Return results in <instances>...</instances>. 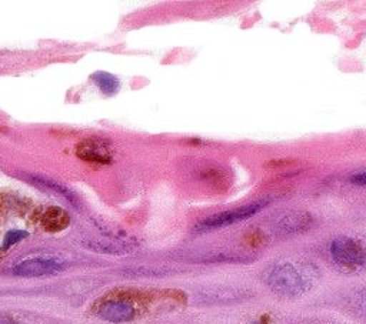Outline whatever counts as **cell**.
I'll return each instance as SVG.
<instances>
[{
  "instance_id": "13",
  "label": "cell",
  "mask_w": 366,
  "mask_h": 324,
  "mask_svg": "<svg viewBox=\"0 0 366 324\" xmlns=\"http://www.w3.org/2000/svg\"><path fill=\"white\" fill-rule=\"evenodd\" d=\"M350 181L353 184H357V186H363L366 187V171H360V173H356L350 177Z\"/></svg>"
},
{
  "instance_id": "2",
  "label": "cell",
  "mask_w": 366,
  "mask_h": 324,
  "mask_svg": "<svg viewBox=\"0 0 366 324\" xmlns=\"http://www.w3.org/2000/svg\"><path fill=\"white\" fill-rule=\"evenodd\" d=\"M267 204V200L264 201H256L243 207H237L233 210H227V211H222L219 214L210 216L207 218H204L203 221H200L196 226V231H210L214 228H220V227H226L230 224H234L237 221H243L252 216H254L256 213H259L264 206Z\"/></svg>"
},
{
  "instance_id": "3",
  "label": "cell",
  "mask_w": 366,
  "mask_h": 324,
  "mask_svg": "<svg viewBox=\"0 0 366 324\" xmlns=\"http://www.w3.org/2000/svg\"><path fill=\"white\" fill-rule=\"evenodd\" d=\"M333 260L345 267H360L366 264V250L350 237H339L330 243Z\"/></svg>"
},
{
  "instance_id": "7",
  "label": "cell",
  "mask_w": 366,
  "mask_h": 324,
  "mask_svg": "<svg viewBox=\"0 0 366 324\" xmlns=\"http://www.w3.org/2000/svg\"><path fill=\"white\" fill-rule=\"evenodd\" d=\"M41 224L47 231H60L69 224V216L59 207H50L44 211Z\"/></svg>"
},
{
  "instance_id": "5",
  "label": "cell",
  "mask_w": 366,
  "mask_h": 324,
  "mask_svg": "<svg viewBox=\"0 0 366 324\" xmlns=\"http://www.w3.org/2000/svg\"><path fill=\"white\" fill-rule=\"evenodd\" d=\"M76 154L86 161L92 163H109L112 160L110 144L102 138H86L79 143L76 148Z\"/></svg>"
},
{
  "instance_id": "14",
  "label": "cell",
  "mask_w": 366,
  "mask_h": 324,
  "mask_svg": "<svg viewBox=\"0 0 366 324\" xmlns=\"http://www.w3.org/2000/svg\"><path fill=\"white\" fill-rule=\"evenodd\" d=\"M0 324H20L19 321L13 320L11 317H4V315H0Z\"/></svg>"
},
{
  "instance_id": "10",
  "label": "cell",
  "mask_w": 366,
  "mask_h": 324,
  "mask_svg": "<svg viewBox=\"0 0 366 324\" xmlns=\"http://www.w3.org/2000/svg\"><path fill=\"white\" fill-rule=\"evenodd\" d=\"M87 245L96 251H100V253H109V254H123V253H127L130 251L133 247L130 244H126V243H106V241H93V243H87Z\"/></svg>"
},
{
  "instance_id": "8",
  "label": "cell",
  "mask_w": 366,
  "mask_h": 324,
  "mask_svg": "<svg viewBox=\"0 0 366 324\" xmlns=\"http://www.w3.org/2000/svg\"><path fill=\"white\" fill-rule=\"evenodd\" d=\"M27 181H30L31 184L37 186V187H43V188H49L53 190L64 197H67L73 204L76 203V196L63 184L51 180V178H46V177H40V176H33V174H27Z\"/></svg>"
},
{
  "instance_id": "1",
  "label": "cell",
  "mask_w": 366,
  "mask_h": 324,
  "mask_svg": "<svg viewBox=\"0 0 366 324\" xmlns=\"http://www.w3.org/2000/svg\"><path fill=\"white\" fill-rule=\"evenodd\" d=\"M267 283L273 291L287 297H295L305 290V281L292 264L276 265L270 271Z\"/></svg>"
},
{
  "instance_id": "12",
  "label": "cell",
  "mask_w": 366,
  "mask_h": 324,
  "mask_svg": "<svg viewBox=\"0 0 366 324\" xmlns=\"http://www.w3.org/2000/svg\"><path fill=\"white\" fill-rule=\"evenodd\" d=\"M26 237H27V233H26V231H23V230H11V231H9V233L6 234L1 248H3V250H4V248H10L11 245H14L16 243H19L20 240H23V238H26Z\"/></svg>"
},
{
  "instance_id": "9",
  "label": "cell",
  "mask_w": 366,
  "mask_h": 324,
  "mask_svg": "<svg viewBox=\"0 0 366 324\" xmlns=\"http://www.w3.org/2000/svg\"><path fill=\"white\" fill-rule=\"evenodd\" d=\"M312 223L310 216L299 213V214H290L286 216L280 223L279 227L283 233H299L305 228H307Z\"/></svg>"
},
{
  "instance_id": "11",
  "label": "cell",
  "mask_w": 366,
  "mask_h": 324,
  "mask_svg": "<svg viewBox=\"0 0 366 324\" xmlns=\"http://www.w3.org/2000/svg\"><path fill=\"white\" fill-rule=\"evenodd\" d=\"M93 80L100 87V90L104 91L106 94H112L119 88V80L113 74L99 71V73L93 74Z\"/></svg>"
},
{
  "instance_id": "6",
  "label": "cell",
  "mask_w": 366,
  "mask_h": 324,
  "mask_svg": "<svg viewBox=\"0 0 366 324\" xmlns=\"http://www.w3.org/2000/svg\"><path fill=\"white\" fill-rule=\"evenodd\" d=\"M97 314L110 323H126L134 317V308L129 301L113 300L102 304Z\"/></svg>"
},
{
  "instance_id": "15",
  "label": "cell",
  "mask_w": 366,
  "mask_h": 324,
  "mask_svg": "<svg viewBox=\"0 0 366 324\" xmlns=\"http://www.w3.org/2000/svg\"><path fill=\"white\" fill-rule=\"evenodd\" d=\"M252 324H260V323H252Z\"/></svg>"
},
{
  "instance_id": "4",
  "label": "cell",
  "mask_w": 366,
  "mask_h": 324,
  "mask_svg": "<svg viewBox=\"0 0 366 324\" xmlns=\"http://www.w3.org/2000/svg\"><path fill=\"white\" fill-rule=\"evenodd\" d=\"M63 268V264L56 258H29L21 263H19L13 273L20 277H41L49 275L60 271Z\"/></svg>"
}]
</instances>
